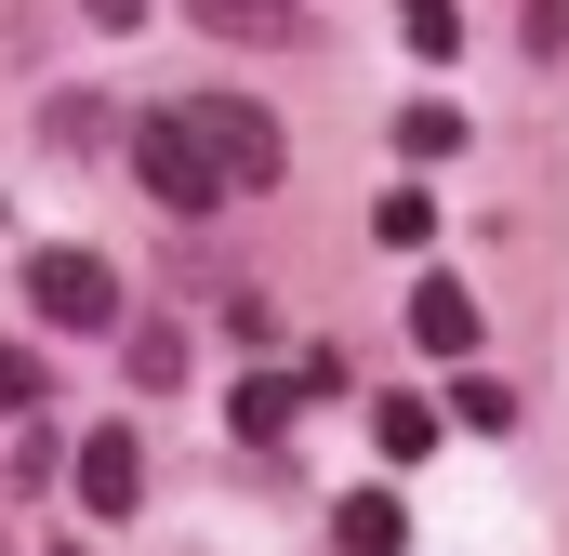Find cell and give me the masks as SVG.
I'll use <instances>...</instances> for the list:
<instances>
[{"mask_svg":"<svg viewBox=\"0 0 569 556\" xmlns=\"http://www.w3.org/2000/svg\"><path fill=\"white\" fill-rule=\"evenodd\" d=\"M371 450H385V464H425V450H437V411H425V398H385V411H371Z\"/></svg>","mask_w":569,"mask_h":556,"instance_id":"obj_9","label":"cell"},{"mask_svg":"<svg viewBox=\"0 0 569 556\" xmlns=\"http://www.w3.org/2000/svg\"><path fill=\"white\" fill-rule=\"evenodd\" d=\"M331 530H345V556H398V544H411L398 490H345V517H331Z\"/></svg>","mask_w":569,"mask_h":556,"instance_id":"obj_8","label":"cell"},{"mask_svg":"<svg viewBox=\"0 0 569 556\" xmlns=\"http://www.w3.org/2000/svg\"><path fill=\"white\" fill-rule=\"evenodd\" d=\"M133 385H146V398H159V385H186V331H159V318H146V331H133Z\"/></svg>","mask_w":569,"mask_h":556,"instance_id":"obj_12","label":"cell"},{"mask_svg":"<svg viewBox=\"0 0 569 556\" xmlns=\"http://www.w3.org/2000/svg\"><path fill=\"white\" fill-rule=\"evenodd\" d=\"M80 13H93V27H120V40L146 27V0H80Z\"/></svg>","mask_w":569,"mask_h":556,"instance_id":"obj_15","label":"cell"},{"mask_svg":"<svg viewBox=\"0 0 569 556\" xmlns=\"http://www.w3.org/2000/svg\"><path fill=\"white\" fill-rule=\"evenodd\" d=\"M371 226H385L398 252H425V239H437V212H425V199H411V186H385V199H371Z\"/></svg>","mask_w":569,"mask_h":556,"instance_id":"obj_13","label":"cell"},{"mask_svg":"<svg viewBox=\"0 0 569 556\" xmlns=\"http://www.w3.org/2000/svg\"><path fill=\"white\" fill-rule=\"evenodd\" d=\"M398 146H411V159H450V146H477V133H463V107L425 93V107H398Z\"/></svg>","mask_w":569,"mask_h":556,"instance_id":"obj_11","label":"cell"},{"mask_svg":"<svg viewBox=\"0 0 569 556\" xmlns=\"http://www.w3.org/2000/svg\"><path fill=\"white\" fill-rule=\"evenodd\" d=\"M291 411H305V385H291V371H239V398H226V424H239L252 450H279Z\"/></svg>","mask_w":569,"mask_h":556,"instance_id":"obj_7","label":"cell"},{"mask_svg":"<svg viewBox=\"0 0 569 556\" xmlns=\"http://www.w3.org/2000/svg\"><path fill=\"white\" fill-rule=\"evenodd\" d=\"M212 40H266V53H291L305 40V0H186Z\"/></svg>","mask_w":569,"mask_h":556,"instance_id":"obj_6","label":"cell"},{"mask_svg":"<svg viewBox=\"0 0 569 556\" xmlns=\"http://www.w3.org/2000/svg\"><path fill=\"white\" fill-rule=\"evenodd\" d=\"M186 120H199V146H212L226 199H266V186L291 172V133L266 120V107H239V93H186Z\"/></svg>","mask_w":569,"mask_h":556,"instance_id":"obj_2","label":"cell"},{"mask_svg":"<svg viewBox=\"0 0 569 556\" xmlns=\"http://www.w3.org/2000/svg\"><path fill=\"white\" fill-rule=\"evenodd\" d=\"M80 504H93V517H133V504H146V450H133V424H93V437H80Z\"/></svg>","mask_w":569,"mask_h":556,"instance_id":"obj_4","label":"cell"},{"mask_svg":"<svg viewBox=\"0 0 569 556\" xmlns=\"http://www.w3.org/2000/svg\"><path fill=\"white\" fill-rule=\"evenodd\" d=\"M133 172H146V199H159V212H212V199H226L212 146H199V120H186V93L133 120Z\"/></svg>","mask_w":569,"mask_h":556,"instance_id":"obj_1","label":"cell"},{"mask_svg":"<svg viewBox=\"0 0 569 556\" xmlns=\"http://www.w3.org/2000/svg\"><path fill=\"white\" fill-rule=\"evenodd\" d=\"M27 305L53 331H120V266L80 252V239H53V252H27Z\"/></svg>","mask_w":569,"mask_h":556,"instance_id":"obj_3","label":"cell"},{"mask_svg":"<svg viewBox=\"0 0 569 556\" xmlns=\"http://www.w3.org/2000/svg\"><path fill=\"white\" fill-rule=\"evenodd\" d=\"M411 345H425V358H477V291H463V278H425V291H411Z\"/></svg>","mask_w":569,"mask_h":556,"instance_id":"obj_5","label":"cell"},{"mask_svg":"<svg viewBox=\"0 0 569 556\" xmlns=\"http://www.w3.org/2000/svg\"><path fill=\"white\" fill-rule=\"evenodd\" d=\"M40 411V358H13V345H0V424H27Z\"/></svg>","mask_w":569,"mask_h":556,"instance_id":"obj_14","label":"cell"},{"mask_svg":"<svg viewBox=\"0 0 569 556\" xmlns=\"http://www.w3.org/2000/svg\"><path fill=\"white\" fill-rule=\"evenodd\" d=\"M398 40H411L425 67H450V53H463V13H450V0H398Z\"/></svg>","mask_w":569,"mask_h":556,"instance_id":"obj_10","label":"cell"}]
</instances>
